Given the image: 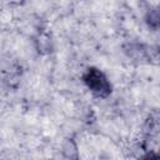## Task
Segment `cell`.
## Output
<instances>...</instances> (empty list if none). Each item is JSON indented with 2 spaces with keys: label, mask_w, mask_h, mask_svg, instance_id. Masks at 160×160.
Masks as SVG:
<instances>
[{
  "label": "cell",
  "mask_w": 160,
  "mask_h": 160,
  "mask_svg": "<svg viewBox=\"0 0 160 160\" xmlns=\"http://www.w3.org/2000/svg\"><path fill=\"white\" fill-rule=\"evenodd\" d=\"M82 81L95 98L105 99L112 91L110 80L98 68H89L82 75Z\"/></svg>",
  "instance_id": "1"
}]
</instances>
